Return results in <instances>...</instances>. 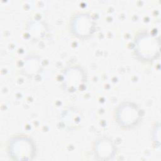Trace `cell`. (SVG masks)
Masks as SVG:
<instances>
[{
	"label": "cell",
	"mask_w": 161,
	"mask_h": 161,
	"mask_svg": "<svg viewBox=\"0 0 161 161\" xmlns=\"http://www.w3.org/2000/svg\"><path fill=\"white\" fill-rule=\"evenodd\" d=\"M9 147L11 157L16 160H31L35 157V147L31 141L25 138L14 140Z\"/></svg>",
	"instance_id": "obj_1"
},
{
	"label": "cell",
	"mask_w": 161,
	"mask_h": 161,
	"mask_svg": "<svg viewBox=\"0 0 161 161\" xmlns=\"http://www.w3.org/2000/svg\"><path fill=\"white\" fill-rule=\"evenodd\" d=\"M118 121L123 126H131L138 121L140 111L137 106L131 103H125L119 107L117 114Z\"/></svg>",
	"instance_id": "obj_2"
},
{
	"label": "cell",
	"mask_w": 161,
	"mask_h": 161,
	"mask_svg": "<svg viewBox=\"0 0 161 161\" xmlns=\"http://www.w3.org/2000/svg\"><path fill=\"white\" fill-rule=\"evenodd\" d=\"M66 80H64L66 86L70 90H75L82 83L84 75L80 70L70 69L66 73Z\"/></svg>",
	"instance_id": "obj_3"
},
{
	"label": "cell",
	"mask_w": 161,
	"mask_h": 161,
	"mask_svg": "<svg viewBox=\"0 0 161 161\" xmlns=\"http://www.w3.org/2000/svg\"><path fill=\"white\" fill-rule=\"evenodd\" d=\"M95 155L97 159L102 160H108L111 159L114 155V149L113 145L111 143L106 142L100 143L95 147Z\"/></svg>",
	"instance_id": "obj_4"
}]
</instances>
